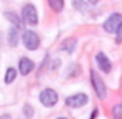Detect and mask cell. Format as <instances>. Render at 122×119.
<instances>
[{
    "label": "cell",
    "instance_id": "obj_8",
    "mask_svg": "<svg viewBox=\"0 0 122 119\" xmlns=\"http://www.w3.org/2000/svg\"><path fill=\"white\" fill-rule=\"evenodd\" d=\"M19 70H20V73L23 76L30 74L34 70V62L30 60V59H26V57H23V59H20V62H19Z\"/></svg>",
    "mask_w": 122,
    "mask_h": 119
},
{
    "label": "cell",
    "instance_id": "obj_17",
    "mask_svg": "<svg viewBox=\"0 0 122 119\" xmlns=\"http://www.w3.org/2000/svg\"><path fill=\"white\" fill-rule=\"evenodd\" d=\"M25 110H26V116L30 118V116H31V113H33V110H31V107H30V105H26V107H25Z\"/></svg>",
    "mask_w": 122,
    "mask_h": 119
},
{
    "label": "cell",
    "instance_id": "obj_21",
    "mask_svg": "<svg viewBox=\"0 0 122 119\" xmlns=\"http://www.w3.org/2000/svg\"><path fill=\"white\" fill-rule=\"evenodd\" d=\"M0 42H2V36H0Z\"/></svg>",
    "mask_w": 122,
    "mask_h": 119
},
{
    "label": "cell",
    "instance_id": "obj_12",
    "mask_svg": "<svg viewBox=\"0 0 122 119\" xmlns=\"http://www.w3.org/2000/svg\"><path fill=\"white\" fill-rule=\"evenodd\" d=\"M15 74H17V73H15L14 68H8V71H6V76H5V82H6V83H11L12 80L15 79Z\"/></svg>",
    "mask_w": 122,
    "mask_h": 119
},
{
    "label": "cell",
    "instance_id": "obj_22",
    "mask_svg": "<svg viewBox=\"0 0 122 119\" xmlns=\"http://www.w3.org/2000/svg\"><path fill=\"white\" fill-rule=\"evenodd\" d=\"M59 119H65V118H59Z\"/></svg>",
    "mask_w": 122,
    "mask_h": 119
},
{
    "label": "cell",
    "instance_id": "obj_3",
    "mask_svg": "<svg viewBox=\"0 0 122 119\" xmlns=\"http://www.w3.org/2000/svg\"><path fill=\"white\" fill-rule=\"evenodd\" d=\"M57 99H59L57 93L54 91V90H51V88H46V90H43V91L40 93V102L45 105V107H53V105H56Z\"/></svg>",
    "mask_w": 122,
    "mask_h": 119
},
{
    "label": "cell",
    "instance_id": "obj_1",
    "mask_svg": "<svg viewBox=\"0 0 122 119\" xmlns=\"http://www.w3.org/2000/svg\"><path fill=\"white\" fill-rule=\"evenodd\" d=\"M22 40H23V45L28 48V50H37L40 45V39L34 31H25L23 36H22Z\"/></svg>",
    "mask_w": 122,
    "mask_h": 119
},
{
    "label": "cell",
    "instance_id": "obj_2",
    "mask_svg": "<svg viewBox=\"0 0 122 119\" xmlns=\"http://www.w3.org/2000/svg\"><path fill=\"white\" fill-rule=\"evenodd\" d=\"M122 25V14H117V12H114V14H111L110 17L105 20L104 23V30L107 31V33H116V30Z\"/></svg>",
    "mask_w": 122,
    "mask_h": 119
},
{
    "label": "cell",
    "instance_id": "obj_19",
    "mask_svg": "<svg viewBox=\"0 0 122 119\" xmlns=\"http://www.w3.org/2000/svg\"><path fill=\"white\" fill-rule=\"evenodd\" d=\"M0 119H11V118H9L8 114H5V116H0Z\"/></svg>",
    "mask_w": 122,
    "mask_h": 119
},
{
    "label": "cell",
    "instance_id": "obj_4",
    "mask_svg": "<svg viewBox=\"0 0 122 119\" xmlns=\"http://www.w3.org/2000/svg\"><path fill=\"white\" fill-rule=\"evenodd\" d=\"M22 19H23L25 23L28 25H36L37 22V11L33 5H25L23 6V11H22Z\"/></svg>",
    "mask_w": 122,
    "mask_h": 119
},
{
    "label": "cell",
    "instance_id": "obj_16",
    "mask_svg": "<svg viewBox=\"0 0 122 119\" xmlns=\"http://www.w3.org/2000/svg\"><path fill=\"white\" fill-rule=\"evenodd\" d=\"M74 5L77 6V9H81V11H82V9H83V5H82V0H74Z\"/></svg>",
    "mask_w": 122,
    "mask_h": 119
},
{
    "label": "cell",
    "instance_id": "obj_11",
    "mask_svg": "<svg viewBox=\"0 0 122 119\" xmlns=\"http://www.w3.org/2000/svg\"><path fill=\"white\" fill-rule=\"evenodd\" d=\"M48 3L54 11H62L63 8V0H48Z\"/></svg>",
    "mask_w": 122,
    "mask_h": 119
},
{
    "label": "cell",
    "instance_id": "obj_20",
    "mask_svg": "<svg viewBox=\"0 0 122 119\" xmlns=\"http://www.w3.org/2000/svg\"><path fill=\"white\" fill-rule=\"evenodd\" d=\"M90 3H97V0H88Z\"/></svg>",
    "mask_w": 122,
    "mask_h": 119
},
{
    "label": "cell",
    "instance_id": "obj_15",
    "mask_svg": "<svg viewBox=\"0 0 122 119\" xmlns=\"http://www.w3.org/2000/svg\"><path fill=\"white\" fill-rule=\"evenodd\" d=\"M70 43H71V40H66L65 43H63L62 50H65V51H73V50H74V45H73V47H71V45H70Z\"/></svg>",
    "mask_w": 122,
    "mask_h": 119
},
{
    "label": "cell",
    "instance_id": "obj_18",
    "mask_svg": "<svg viewBox=\"0 0 122 119\" xmlns=\"http://www.w3.org/2000/svg\"><path fill=\"white\" fill-rule=\"evenodd\" d=\"M96 114H97V111L94 110V111H93V114H91V118H90V119H94V118H96Z\"/></svg>",
    "mask_w": 122,
    "mask_h": 119
},
{
    "label": "cell",
    "instance_id": "obj_5",
    "mask_svg": "<svg viewBox=\"0 0 122 119\" xmlns=\"http://www.w3.org/2000/svg\"><path fill=\"white\" fill-rule=\"evenodd\" d=\"M86 102H88V96L79 93V94H74V96L66 98L65 104L68 105V107H71V108H79V107H83Z\"/></svg>",
    "mask_w": 122,
    "mask_h": 119
},
{
    "label": "cell",
    "instance_id": "obj_6",
    "mask_svg": "<svg viewBox=\"0 0 122 119\" xmlns=\"http://www.w3.org/2000/svg\"><path fill=\"white\" fill-rule=\"evenodd\" d=\"M91 80H93V87H94L96 93H97V96L101 99H105V94H107V90H105V85L104 82H102V79L99 78L97 74H96L94 71L91 73Z\"/></svg>",
    "mask_w": 122,
    "mask_h": 119
},
{
    "label": "cell",
    "instance_id": "obj_9",
    "mask_svg": "<svg viewBox=\"0 0 122 119\" xmlns=\"http://www.w3.org/2000/svg\"><path fill=\"white\" fill-rule=\"evenodd\" d=\"M5 17H6V19H9V22H12V23H14L17 28H20V26H22V23H20V20H19V17L14 14V12H5Z\"/></svg>",
    "mask_w": 122,
    "mask_h": 119
},
{
    "label": "cell",
    "instance_id": "obj_7",
    "mask_svg": "<svg viewBox=\"0 0 122 119\" xmlns=\"http://www.w3.org/2000/svg\"><path fill=\"white\" fill-rule=\"evenodd\" d=\"M96 62H97L99 68H101L104 73H110L111 63H110V60L107 59V56H105L104 53H97V56H96Z\"/></svg>",
    "mask_w": 122,
    "mask_h": 119
},
{
    "label": "cell",
    "instance_id": "obj_14",
    "mask_svg": "<svg viewBox=\"0 0 122 119\" xmlns=\"http://www.w3.org/2000/svg\"><path fill=\"white\" fill-rule=\"evenodd\" d=\"M116 42H117V43H121V42H122V25L116 30Z\"/></svg>",
    "mask_w": 122,
    "mask_h": 119
},
{
    "label": "cell",
    "instance_id": "obj_10",
    "mask_svg": "<svg viewBox=\"0 0 122 119\" xmlns=\"http://www.w3.org/2000/svg\"><path fill=\"white\" fill-rule=\"evenodd\" d=\"M8 39H9V43H11V47H15V45H17L19 36H17V30H15V28H12V30L9 31V36H8Z\"/></svg>",
    "mask_w": 122,
    "mask_h": 119
},
{
    "label": "cell",
    "instance_id": "obj_13",
    "mask_svg": "<svg viewBox=\"0 0 122 119\" xmlns=\"http://www.w3.org/2000/svg\"><path fill=\"white\" fill-rule=\"evenodd\" d=\"M113 118L114 119H122V104L114 105V108H113Z\"/></svg>",
    "mask_w": 122,
    "mask_h": 119
}]
</instances>
